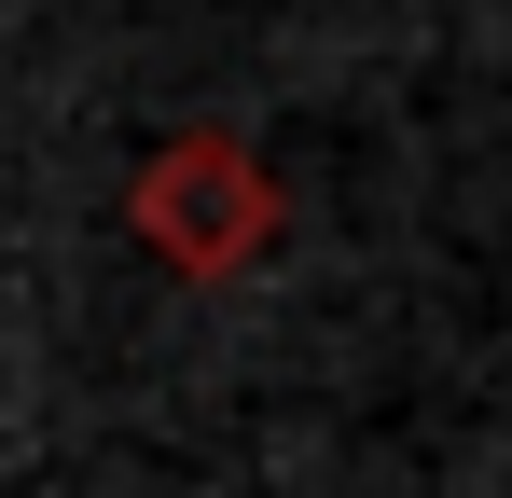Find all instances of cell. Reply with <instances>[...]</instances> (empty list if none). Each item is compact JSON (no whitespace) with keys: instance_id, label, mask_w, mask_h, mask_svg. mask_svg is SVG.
I'll return each instance as SVG.
<instances>
[{"instance_id":"cell-1","label":"cell","mask_w":512,"mask_h":498,"mask_svg":"<svg viewBox=\"0 0 512 498\" xmlns=\"http://www.w3.org/2000/svg\"><path fill=\"white\" fill-rule=\"evenodd\" d=\"M139 236L167 249L180 277H236L277 236V180L250 166V139H167L139 166Z\"/></svg>"}]
</instances>
